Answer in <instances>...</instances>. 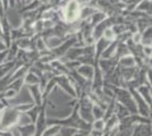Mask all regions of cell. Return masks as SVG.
<instances>
[{"mask_svg":"<svg viewBox=\"0 0 152 136\" xmlns=\"http://www.w3.org/2000/svg\"><path fill=\"white\" fill-rule=\"evenodd\" d=\"M78 108L80 104L76 101L75 105L73 108V111L70 113V116L63 118V119H56V118H51V119H47V124L48 125H58L60 127H68V128H74L76 130H83L88 129L91 130V124H88L84 121L82 118L80 117L78 113Z\"/></svg>","mask_w":152,"mask_h":136,"instance_id":"cell-1","label":"cell"},{"mask_svg":"<svg viewBox=\"0 0 152 136\" xmlns=\"http://www.w3.org/2000/svg\"><path fill=\"white\" fill-rule=\"evenodd\" d=\"M22 113L16 110L15 105H8L0 112V130H10L20 124Z\"/></svg>","mask_w":152,"mask_h":136,"instance_id":"cell-2","label":"cell"},{"mask_svg":"<svg viewBox=\"0 0 152 136\" xmlns=\"http://www.w3.org/2000/svg\"><path fill=\"white\" fill-rule=\"evenodd\" d=\"M114 93H115V100L121 103V105H124L127 110L129 111L131 115H135L137 113V108L136 104L134 102L133 97L131 95L129 91L123 87H114Z\"/></svg>","mask_w":152,"mask_h":136,"instance_id":"cell-3","label":"cell"},{"mask_svg":"<svg viewBox=\"0 0 152 136\" xmlns=\"http://www.w3.org/2000/svg\"><path fill=\"white\" fill-rule=\"evenodd\" d=\"M48 101L49 99H45L43 102L40 107V110H39L38 118L34 123V127H35V133L34 136H41L42 133L45 132V129L48 127V124H47V107H48Z\"/></svg>","mask_w":152,"mask_h":136,"instance_id":"cell-4","label":"cell"},{"mask_svg":"<svg viewBox=\"0 0 152 136\" xmlns=\"http://www.w3.org/2000/svg\"><path fill=\"white\" fill-rule=\"evenodd\" d=\"M80 4L76 0H69L66 4V7L64 8L63 18L68 23H74L76 20L80 18Z\"/></svg>","mask_w":152,"mask_h":136,"instance_id":"cell-5","label":"cell"},{"mask_svg":"<svg viewBox=\"0 0 152 136\" xmlns=\"http://www.w3.org/2000/svg\"><path fill=\"white\" fill-rule=\"evenodd\" d=\"M55 78H56V82H57V86H59L68 95H70L74 100L77 101V95H76L75 89H74V86L72 84L68 75H59V76H55Z\"/></svg>","mask_w":152,"mask_h":136,"instance_id":"cell-6","label":"cell"},{"mask_svg":"<svg viewBox=\"0 0 152 136\" xmlns=\"http://www.w3.org/2000/svg\"><path fill=\"white\" fill-rule=\"evenodd\" d=\"M27 90L31 94L33 103L38 107H41V104L43 102V99H42V90H41L40 85H28Z\"/></svg>","mask_w":152,"mask_h":136,"instance_id":"cell-7","label":"cell"},{"mask_svg":"<svg viewBox=\"0 0 152 136\" xmlns=\"http://www.w3.org/2000/svg\"><path fill=\"white\" fill-rule=\"evenodd\" d=\"M132 135L133 136H152L151 124H142V125H136V126H134Z\"/></svg>","mask_w":152,"mask_h":136,"instance_id":"cell-8","label":"cell"},{"mask_svg":"<svg viewBox=\"0 0 152 136\" xmlns=\"http://www.w3.org/2000/svg\"><path fill=\"white\" fill-rule=\"evenodd\" d=\"M76 73L78 75H81L83 78H85L88 81H92L93 75H94V68L90 65H81L80 67H77Z\"/></svg>","mask_w":152,"mask_h":136,"instance_id":"cell-9","label":"cell"},{"mask_svg":"<svg viewBox=\"0 0 152 136\" xmlns=\"http://www.w3.org/2000/svg\"><path fill=\"white\" fill-rule=\"evenodd\" d=\"M15 128L19 132V136H34V133H35L34 124L32 123L17 125Z\"/></svg>","mask_w":152,"mask_h":136,"instance_id":"cell-10","label":"cell"},{"mask_svg":"<svg viewBox=\"0 0 152 136\" xmlns=\"http://www.w3.org/2000/svg\"><path fill=\"white\" fill-rule=\"evenodd\" d=\"M136 91L139 92V94L142 97V99L146 102V104H149L151 107V86L148 84L140 85L136 89Z\"/></svg>","mask_w":152,"mask_h":136,"instance_id":"cell-11","label":"cell"},{"mask_svg":"<svg viewBox=\"0 0 152 136\" xmlns=\"http://www.w3.org/2000/svg\"><path fill=\"white\" fill-rule=\"evenodd\" d=\"M43 41H45L47 49H51V50L57 49L58 47L63 43V42H61V39H60L58 35H50V36H48V38H45Z\"/></svg>","mask_w":152,"mask_h":136,"instance_id":"cell-12","label":"cell"},{"mask_svg":"<svg viewBox=\"0 0 152 136\" xmlns=\"http://www.w3.org/2000/svg\"><path fill=\"white\" fill-rule=\"evenodd\" d=\"M118 65L121 68H132V67H136V63H135V58L132 55H128L125 57H121L118 59Z\"/></svg>","mask_w":152,"mask_h":136,"instance_id":"cell-13","label":"cell"},{"mask_svg":"<svg viewBox=\"0 0 152 136\" xmlns=\"http://www.w3.org/2000/svg\"><path fill=\"white\" fill-rule=\"evenodd\" d=\"M23 82H24V85H26V86H28V85H40V77L32 71H27L25 76L23 77Z\"/></svg>","mask_w":152,"mask_h":136,"instance_id":"cell-14","label":"cell"},{"mask_svg":"<svg viewBox=\"0 0 152 136\" xmlns=\"http://www.w3.org/2000/svg\"><path fill=\"white\" fill-rule=\"evenodd\" d=\"M61 127L58 125H48V127L45 129L41 136H57L60 133Z\"/></svg>","mask_w":152,"mask_h":136,"instance_id":"cell-15","label":"cell"},{"mask_svg":"<svg viewBox=\"0 0 152 136\" xmlns=\"http://www.w3.org/2000/svg\"><path fill=\"white\" fill-rule=\"evenodd\" d=\"M104 108L99 105V104H93L92 105V116H93V120L95 119H103L104 116Z\"/></svg>","mask_w":152,"mask_h":136,"instance_id":"cell-16","label":"cell"},{"mask_svg":"<svg viewBox=\"0 0 152 136\" xmlns=\"http://www.w3.org/2000/svg\"><path fill=\"white\" fill-rule=\"evenodd\" d=\"M104 125H106V123H104L103 119H95L91 123V130L103 133L104 132Z\"/></svg>","mask_w":152,"mask_h":136,"instance_id":"cell-17","label":"cell"},{"mask_svg":"<svg viewBox=\"0 0 152 136\" xmlns=\"http://www.w3.org/2000/svg\"><path fill=\"white\" fill-rule=\"evenodd\" d=\"M39 110H40V107H38V105H33V108L32 109H30V110L27 111L26 113H24L28 119H30V121H31L32 124L35 123V120H37V118H38V115H39Z\"/></svg>","mask_w":152,"mask_h":136,"instance_id":"cell-18","label":"cell"},{"mask_svg":"<svg viewBox=\"0 0 152 136\" xmlns=\"http://www.w3.org/2000/svg\"><path fill=\"white\" fill-rule=\"evenodd\" d=\"M136 10L141 12V10H146L148 13L151 15V0H141L139 4H136Z\"/></svg>","mask_w":152,"mask_h":136,"instance_id":"cell-19","label":"cell"},{"mask_svg":"<svg viewBox=\"0 0 152 136\" xmlns=\"http://www.w3.org/2000/svg\"><path fill=\"white\" fill-rule=\"evenodd\" d=\"M90 132H91V130H88V129L76 130L75 133H74V134H73L72 136H89Z\"/></svg>","mask_w":152,"mask_h":136,"instance_id":"cell-20","label":"cell"},{"mask_svg":"<svg viewBox=\"0 0 152 136\" xmlns=\"http://www.w3.org/2000/svg\"><path fill=\"white\" fill-rule=\"evenodd\" d=\"M142 52H144V55L146 56V58L151 57V45H143L142 47Z\"/></svg>","mask_w":152,"mask_h":136,"instance_id":"cell-21","label":"cell"},{"mask_svg":"<svg viewBox=\"0 0 152 136\" xmlns=\"http://www.w3.org/2000/svg\"><path fill=\"white\" fill-rule=\"evenodd\" d=\"M0 136H15L13 129L10 130H0Z\"/></svg>","mask_w":152,"mask_h":136,"instance_id":"cell-22","label":"cell"},{"mask_svg":"<svg viewBox=\"0 0 152 136\" xmlns=\"http://www.w3.org/2000/svg\"><path fill=\"white\" fill-rule=\"evenodd\" d=\"M5 50H7V49H6V44H5V42H4L2 40L0 39V52L5 51Z\"/></svg>","mask_w":152,"mask_h":136,"instance_id":"cell-23","label":"cell"}]
</instances>
